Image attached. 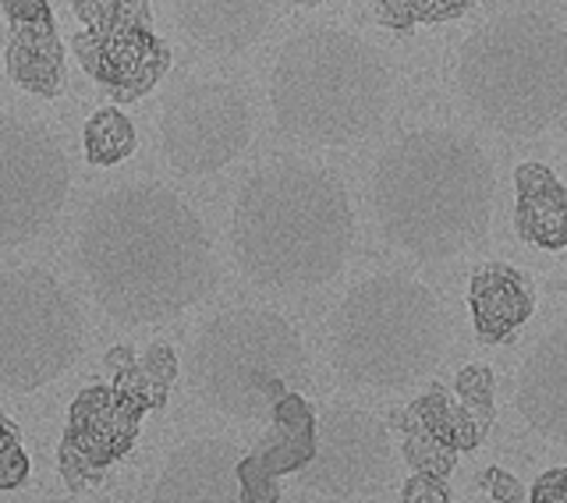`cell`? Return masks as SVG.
Segmentation results:
<instances>
[{"instance_id": "obj_1", "label": "cell", "mask_w": 567, "mask_h": 503, "mask_svg": "<svg viewBox=\"0 0 567 503\" xmlns=\"http://www.w3.org/2000/svg\"><path fill=\"white\" fill-rule=\"evenodd\" d=\"M79 266L93 301L121 327L167 322L217 284L199 213L156 182L111 188L85 209Z\"/></svg>"}, {"instance_id": "obj_2", "label": "cell", "mask_w": 567, "mask_h": 503, "mask_svg": "<svg viewBox=\"0 0 567 503\" xmlns=\"http://www.w3.org/2000/svg\"><path fill=\"white\" fill-rule=\"evenodd\" d=\"M354 209L344 182L306 160H277L241 185L230 209V248L266 291H312L344 269Z\"/></svg>"}, {"instance_id": "obj_3", "label": "cell", "mask_w": 567, "mask_h": 503, "mask_svg": "<svg viewBox=\"0 0 567 503\" xmlns=\"http://www.w3.org/2000/svg\"><path fill=\"white\" fill-rule=\"evenodd\" d=\"M369 188L383 238L419 263H443L486 238L496 174L475 138L419 129L380 153Z\"/></svg>"}, {"instance_id": "obj_4", "label": "cell", "mask_w": 567, "mask_h": 503, "mask_svg": "<svg viewBox=\"0 0 567 503\" xmlns=\"http://www.w3.org/2000/svg\"><path fill=\"white\" fill-rule=\"evenodd\" d=\"M394 75L362 35L319 25L284 43L270 75V111L284 135L309 146H351L386 121Z\"/></svg>"}, {"instance_id": "obj_5", "label": "cell", "mask_w": 567, "mask_h": 503, "mask_svg": "<svg viewBox=\"0 0 567 503\" xmlns=\"http://www.w3.org/2000/svg\"><path fill=\"white\" fill-rule=\"evenodd\" d=\"M468 111L507 138H536L567 114V29L507 11L468 32L454 68Z\"/></svg>"}, {"instance_id": "obj_6", "label": "cell", "mask_w": 567, "mask_h": 503, "mask_svg": "<svg viewBox=\"0 0 567 503\" xmlns=\"http://www.w3.org/2000/svg\"><path fill=\"white\" fill-rule=\"evenodd\" d=\"M447 351V312L425 284L377 274L354 284L330 319V358L344 383L401 390Z\"/></svg>"}, {"instance_id": "obj_7", "label": "cell", "mask_w": 567, "mask_h": 503, "mask_svg": "<svg viewBox=\"0 0 567 503\" xmlns=\"http://www.w3.org/2000/svg\"><path fill=\"white\" fill-rule=\"evenodd\" d=\"M309 355L291 319L274 309L217 312L188 351V383L206 408L235 422L270 419L284 393L306 387Z\"/></svg>"}, {"instance_id": "obj_8", "label": "cell", "mask_w": 567, "mask_h": 503, "mask_svg": "<svg viewBox=\"0 0 567 503\" xmlns=\"http://www.w3.org/2000/svg\"><path fill=\"white\" fill-rule=\"evenodd\" d=\"M85 322L79 301L43 266L0 274V390L29 393L79 362Z\"/></svg>"}, {"instance_id": "obj_9", "label": "cell", "mask_w": 567, "mask_h": 503, "mask_svg": "<svg viewBox=\"0 0 567 503\" xmlns=\"http://www.w3.org/2000/svg\"><path fill=\"white\" fill-rule=\"evenodd\" d=\"M71 167L47 124L0 114V248L40 238L68 203Z\"/></svg>"}, {"instance_id": "obj_10", "label": "cell", "mask_w": 567, "mask_h": 503, "mask_svg": "<svg viewBox=\"0 0 567 503\" xmlns=\"http://www.w3.org/2000/svg\"><path fill=\"white\" fill-rule=\"evenodd\" d=\"M252 132V106L230 82H188L159 111V150L182 177H206L235 164Z\"/></svg>"}, {"instance_id": "obj_11", "label": "cell", "mask_w": 567, "mask_h": 503, "mask_svg": "<svg viewBox=\"0 0 567 503\" xmlns=\"http://www.w3.org/2000/svg\"><path fill=\"white\" fill-rule=\"evenodd\" d=\"M394 475V443L365 408L330 404L316 415V454L301 469V486L327 496H362Z\"/></svg>"}, {"instance_id": "obj_12", "label": "cell", "mask_w": 567, "mask_h": 503, "mask_svg": "<svg viewBox=\"0 0 567 503\" xmlns=\"http://www.w3.org/2000/svg\"><path fill=\"white\" fill-rule=\"evenodd\" d=\"M71 50L82 71L100 82L117 103H135L164 82L171 47L153 32V18H128L106 32H75Z\"/></svg>"}, {"instance_id": "obj_13", "label": "cell", "mask_w": 567, "mask_h": 503, "mask_svg": "<svg viewBox=\"0 0 567 503\" xmlns=\"http://www.w3.org/2000/svg\"><path fill=\"white\" fill-rule=\"evenodd\" d=\"M241 458V446L217 437L177 446L156 479L153 503H245Z\"/></svg>"}, {"instance_id": "obj_14", "label": "cell", "mask_w": 567, "mask_h": 503, "mask_svg": "<svg viewBox=\"0 0 567 503\" xmlns=\"http://www.w3.org/2000/svg\"><path fill=\"white\" fill-rule=\"evenodd\" d=\"M142 411L114 387H89L71 404V422L64 437V451L85 469H103V464L128 454V446L138 437Z\"/></svg>"}, {"instance_id": "obj_15", "label": "cell", "mask_w": 567, "mask_h": 503, "mask_svg": "<svg viewBox=\"0 0 567 503\" xmlns=\"http://www.w3.org/2000/svg\"><path fill=\"white\" fill-rule=\"evenodd\" d=\"M514 390L522 419L539 437L567 443V322L528 351Z\"/></svg>"}, {"instance_id": "obj_16", "label": "cell", "mask_w": 567, "mask_h": 503, "mask_svg": "<svg viewBox=\"0 0 567 503\" xmlns=\"http://www.w3.org/2000/svg\"><path fill=\"white\" fill-rule=\"evenodd\" d=\"M171 8L195 47L224 58L256 47L274 22V0H171Z\"/></svg>"}, {"instance_id": "obj_17", "label": "cell", "mask_w": 567, "mask_h": 503, "mask_svg": "<svg viewBox=\"0 0 567 503\" xmlns=\"http://www.w3.org/2000/svg\"><path fill=\"white\" fill-rule=\"evenodd\" d=\"M468 309L478 340L483 345H504L528 322L532 309H536V291H532V280L518 266L489 263L472 274Z\"/></svg>"}, {"instance_id": "obj_18", "label": "cell", "mask_w": 567, "mask_h": 503, "mask_svg": "<svg viewBox=\"0 0 567 503\" xmlns=\"http://www.w3.org/2000/svg\"><path fill=\"white\" fill-rule=\"evenodd\" d=\"M514 227L518 238L546 252L567 248V188L546 164H522L514 171Z\"/></svg>"}, {"instance_id": "obj_19", "label": "cell", "mask_w": 567, "mask_h": 503, "mask_svg": "<svg viewBox=\"0 0 567 503\" xmlns=\"http://www.w3.org/2000/svg\"><path fill=\"white\" fill-rule=\"evenodd\" d=\"M8 79L32 96L53 100L64 89V43L53 22L11 25V40L4 50Z\"/></svg>"}, {"instance_id": "obj_20", "label": "cell", "mask_w": 567, "mask_h": 503, "mask_svg": "<svg viewBox=\"0 0 567 503\" xmlns=\"http://www.w3.org/2000/svg\"><path fill=\"white\" fill-rule=\"evenodd\" d=\"M270 440L259 446V461L274 475L301 472L316 454V411L298 398V390L284 393L277 408L270 411Z\"/></svg>"}, {"instance_id": "obj_21", "label": "cell", "mask_w": 567, "mask_h": 503, "mask_svg": "<svg viewBox=\"0 0 567 503\" xmlns=\"http://www.w3.org/2000/svg\"><path fill=\"white\" fill-rule=\"evenodd\" d=\"M408 415L419 419L440 443H447L457 454L475 451V446L486 440V429L475 422L472 411L457 398H451V390L440 387V383H433L430 390H425Z\"/></svg>"}, {"instance_id": "obj_22", "label": "cell", "mask_w": 567, "mask_h": 503, "mask_svg": "<svg viewBox=\"0 0 567 503\" xmlns=\"http://www.w3.org/2000/svg\"><path fill=\"white\" fill-rule=\"evenodd\" d=\"M82 138H85V160L93 167H114L121 160H128L138 146L135 124L117 106H103V111L89 117Z\"/></svg>"}, {"instance_id": "obj_23", "label": "cell", "mask_w": 567, "mask_h": 503, "mask_svg": "<svg viewBox=\"0 0 567 503\" xmlns=\"http://www.w3.org/2000/svg\"><path fill=\"white\" fill-rule=\"evenodd\" d=\"M475 8V0H377V22L394 32H412L415 25L454 22Z\"/></svg>"}, {"instance_id": "obj_24", "label": "cell", "mask_w": 567, "mask_h": 503, "mask_svg": "<svg viewBox=\"0 0 567 503\" xmlns=\"http://www.w3.org/2000/svg\"><path fill=\"white\" fill-rule=\"evenodd\" d=\"M404 461L412 464L415 472L447 475L457 461V451H451L447 443H440L419 419L408 415V422H404Z\"/></svg>"}, {"instance_id": "obj_25", "label": "cell", "mask_w": 567, "mask_h": 503, "mask_svg": "<svg viewBox=\"0 0 567 503\" xmlns=\"http://www.w3.org/2000/svg\"><path fill=\"white\" fill-rule=\"evenodd\" d=\"M71 11L89 32H106L128 18H153L150 0H71Z\"/></svg>"}, {"instance_id": "obj_26", "label": "cell", "mask_w": 567, "mask_h": 503, "mask_svg": "<svg viewBox=\"0 0 567 503\" xmlns=\"http://www.w3.org/2000/svg\"><path fill=\"white\" fill-rule=\"evenodd\" d=\"M493 372L486 366H468V369H461L457 372V383H454V393H457V401L465 404L475 422L486 429L489 433V425H493Z\"/></svg>"}, {"instance_id": "obj_27", "label": "cell", "mask_w": 567, "mask_h": 503, "mask_svg": "<svg viewBox=\"0 0 567 503\" xmlns=\"http://www.w3.org/2000/svg\"><path fill=\"white\" fill-rule=\"evenodd\" d=\"M138 366H142V372H146V380L153 387L156 408H164L167 393H171V383L177 380V355H174V348L171 345H150Z\"/></svg>"}, {"instance_id": "obj_28", "label": "cell", "mask_w": 567, "mask_h": 503, "mask_svg": "<svg viewBox=\"0 0 567 503\" xmlns=\"http://www.w3.org/2000/svg\"><path fill=\"white\" fill-rule=\"evenodd\" d=\"M238 479H241V496H245V503H277L280 500V490H277V482H274L277 475L259 461V454L241 458Z\"/></svg>"}, {"instance_id": "obj_29", "label": "cell", "mask_w": 567, "mask_h": 503, "mask_svg": "<svg viewBox=\"0 0 567 503\" xmlns=\"http://www.w3.org/2000/svg\"><path fill=\"white\" fill-rule=\"evenodd\" d=\"M29 475V461L18 446V433L11 429L8 419H0V486L11 490Z\"/></svg>"}, {"instance_id": "obj_30", "label": "cell", "mask_w": 567, "mask_h": 503, "mask_svg": "<svg viewBox=\"0 0 567 503\" xmlns=\"http://www.w3.org/2000/svg\"><path fill=\"white\" fill-rule=\"evenodd\" d=\"M401 503H451V490L443 486V475L415 472L412 479L404 482Z\"/></svg>"}, {"instance_id": "obj_31", "label": "cell", "mask_w": 567, "mask_h": 503, "mask_svg": "<svg viewBox=\"0 0 567 503\" xmlns=\"http://www.w3.org/2000/svg\"><path fill=\"white\" fill-rule=\"evenodd\" d=\"M8 25H32V22H53L50 0H0Z\"/></svg>"}, {"instance_id": "obj_32", "label": "cell", "mask_w": 567, "mask_h": 503, "mask_svg": "<svg viewBox=\"0 0 567 503\" xmlns=\"http://www.w3.org/2000/svg\"><path fill=\"white\" fill-rule=\"evenodd\" d=\"M483 486H486V493H489L496 503H518V500L525 496L522 482L514 479L511 472H504V469H489V472H483Z\"/></svg>"}, {"instance_id": "obj_33", "label": "cell", "mask_w": 567, "mask_h": 503, "mask_svg": "<svg viewBox=\"0 0 567 503\" xmlns=\"http://www.w3.org/2000/svg\"><path fill=\"white\" fill-rule=\"evenodd\" d=\"M532 503H567V469H554L536 479Z\"/></svg>"}, {"instance_id": "obj_34", "label": "cell", "mask_w": 567, "mask_h": 503, "mask_svg": "<svg viewBox=\"0 0 567 503\" xmlns=\"http://www.w3.org/2000/svg\"><path fill=\"white\" fill-rule=\"evenodd\" d=\"M132 362H135L132 348H114L111 355H106V369H111V372H121V369H128Z\"/></svg>"}, {"instance_id": "obj_35", "label": "cell", "mask_w": 567, "mask_h": 503, "mask_svg": "<svg viewBox=\"0 0 567 503\" xmlns=\"http://www.w3.org/2000/svg\"><path fill=\"white\" fill-rule=\"evenodd\" d=\"M291 4H298V8H316V4H327V0H291Z\"/></svg>"}]
</instances>
